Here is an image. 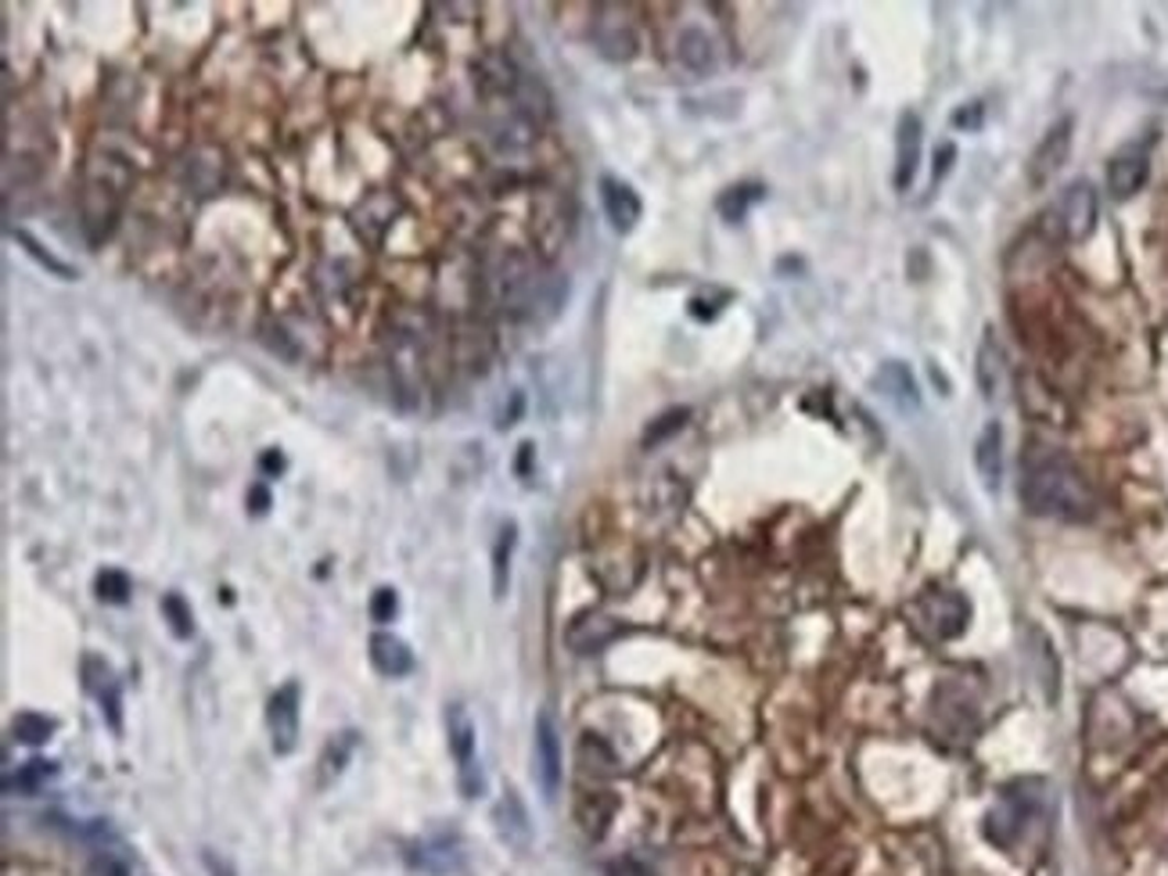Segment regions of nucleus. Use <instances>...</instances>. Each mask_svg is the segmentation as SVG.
I'll use <instances>...</instances> for the list:
<instances>
[{
    "instance_id": "a878e982",
    "label": "nucleus",
    "mask_w": 1168,
    "mask_h": 876,
    "mask_svg": "<svg viewBox=\"0 0 1168 876\" xmlns=\"http://www.w3.org/2000/svg\"><path fill=\"white\" fill-rule=\"evenodd\" d=\"M54 776H58V765L47 762V758H33V762L19 765V773H8V776H4V790L30 798V793H36V790L44 787L47 779H54Z\"/></svg>"
},
{
    "instance_id": "ddd939ff",
    "label": "nucleus",
    "mask_w": 1168,
    "mask_h": 876,
    "mask_svg": "<svg viewBox=\"0 0 1168 876\" xmlns=\"http://www.w3.org/2000/svg\"><path fill=\"white\" fill-rule=\"evenodd\" d=\"M974 471L989 492L1000 489V478H1003V428H1000V420H989L982 435L974 438Z\"/></svg>"
},
{
    "instance_id": "20e7f679",
    "label": "nucleus",
    "mask_w": 1168,
    "mask_h": 876,
    "mask_svg": "<svg viewBox=\"0 0 1168 876\" xmlns=\"http://www.w3.org/2000/svg\"><path fill=\"white\" fill-rule=\"evenodd\" d=\"M1054 216H1057V227H1061V238L1065 241H1085L1096 230V219H1100V198H1096V187L1090 180H1076L1071 187L1061 190V198H1057L1054 205Z\"/></svg>"
},
{
    "instance_id": "6e6552de",
    "label": "nucleus",
    "mask_w": 1168,
    "mask_h": 876,
    "mask_svg": "<svg viewBox=\"0 0 1168 876\" xmlns=\"http://www.w3.org/2000/svg\"><path fill=\"white\" fill-rule=\"evenodd\" d=\"M84 687H87V693H94V701L101 704L108 730L122 733V690H119L112 665H108L105 657H94V654L84 657Z\"/></svg>"
},
{
    "instance_id": "7ed1b4c3",
    "label": "nucleus",
    "mask_w": 1168,
    "mask_h": 876,
    "mask_svg": "<svg viewBox=\"0 0 1168 876\" xmlns=\"http://www.w3.org/2000/svg\"><path fill=\"white\" fill-rule=\"evenodd\" d=\"M914 618L935 639H957L971 618V604L957 590H928L914 604Z\"/></svg>"
},
{
    "instance_id": "a211bd4d",
    "label": "nucleus",
    "mask_w": 1168,
    "mask_h": 876,
    "mask_svg": "<svg viewBox=\"0 0 1168 876\" xmlns=\"http://www.w3.org/2000/svg\"><path fill=\"white\" fill-rule=\"evenodd\" d=\"M615 809H619V801L611 798L608 790H587V793H579V801H576V823L590 841H601L608 833V823L615 819Z\"/></svg>"
},
{
    "instance_id": "39448f33",
    "label": "nucleus",
    "mask_w": 1168,
    "mask_h": 876,
    "mask_svg": "<svg viewBox=\"0 0 1168 876\" xmlns=\"http://www.w3.org/2000/svg\"><path fill=\"white\" fill-rule=\"evenodd\" d=\"M536 741H533V755H536V784L543 790V798L554 801L561 790V776H565V755H561V733L558 722H554L550 711H539L536 715Z\"/></svg>"
},
{
    "instance_id": "72a5a7b5",
    "label": "nucleus",
    "mask_w": 1168,
    "mask_h": 876,
    "mask_svg": "<svg viewBox=\"0 0 1168 876\" xmlns=\"http://www.w3.org/2000/svg\"><path fill=\"white\" fill-rule=\"evenodd\" d=\"M482 790H485V773H482V765H479V762L460 765V793H465L468 801H474V798H482Z\"/></svg>"
},
{
    "instance_id": "f8f14e48",
    "label": "nucleus",
    "mask_w": 1168,
    "mask_h": 876,
    "mask_svg": "<svg viewBox=\"0 0 1168 876\" xmlns=\"http://www.w3.org/2000/svg\"><path fill=\"white\" fill-rule=\"evenodd\" d=\"M920 119L914 112L899 116V127H895V190H909L917 180V166H920Z\"/></svg>"
},
{
    "instance_id": "6ab92c4d",
    "label": "nucleus",
    "mask_w": 1168,
    "mask_h": 876,
    "mask_svg": "<svg viewBox=\"0 0 1168 876\" xmlns=\"http://www.w3.org/2000/svg\"><path fill=\"white\" fill-rule=\"evenodd\" d=\"M593 44L608 62H630L636 54V30L630 19H597Z\"/></svg>"
},
{
    "instance_id": "9d476101",
    "label": "nucleus",
    "mask_w": 1168,
    "mask_h": 876,
    "mask_svg": "<svg viewBox=\"0 0 1168 876\" xmlns=\"http://www.w3.org/2000/svg\"><path fill=\"white\" fill-rule=\"evenodd\" d=\"M493 823H496L500 841L514 847V852H528V847H533V819H528V809H525L518 790H511V787L504 790V798H500L493 809Z\"/></svg>"
},
{
    "instance_id": "4468645a",
    "label": "nucleus",
    "mask_w": 1168,
    "mask_h": 876,
    "mask_svg": "<svg viewBox=\"0 0 1168 876\" xmlns=\"http://www.w3.org/2000/svg\"><path fill=\"white\" fill-rule=\"evenodd\" d=\"M974 374H978V388H982L985 399H996L1000 395V385H1003V374H1007V355H1003V346L996 341V331L993 327H985L982 335V346H978V355H974Z\"/></svg>"
},
{
    "instance_id": "ea45409f",
    "label": "nucleus",
    "mask_w": 1168,
    "mask_h": 876,
    "mask_svg": "<svg viewBox=\"0 0 1168 876\" xmlns=\"http://www.w3.org/2000/svg\"><path fill=\"white\" fill-rule=\"evenodd\" d=\"M260 468H263L266 474H281V471H284V457L277 453V449H266L263 460H260Z\"/></svg>"
},
{
    "instance_id": "dca6fc26",
    "label": "nucleus",
    "mask_w": 1168,
    "mask_h": 876,
    "mask_svg": "<svg viewBox=\"0 0 1168 876\" xmlns=\"http://www.w3.org/2000/svg\"><path fill=\"white\" fill-rule=\"evenodd\" d=\"M406 858H411L414 869L432 873V876H446V873H457V869H460V847H457L454 837L421 841V844L411 847V852H406Z\"/></svg>"
},
{
    "instance_id": "c85d7f7f",
    "label": "nucleus",
    "mask_w": 1168,
    "mask_h": 876,
    "mask_svg": "<svg viewBox=\"0 0 1168 876\" xmlns=\"http://www.w3.org/2000/svg\"><path fill=\"white\" fill-rule=\"evenodd\" d=\"M579 762H582V773H593V776H611L619 769L615 751H611L601 736H593V733H587L579 741Z\"/></svg>"
},
{
    "instance_id": "c756f323",
    "label": "nucleus",
    "mask_w": 1168,
    "mask_h": 876,
    "mask_svg": "<svg viewBox=\"0 0 1168 876\" xmlns=\"http://www.w3.org/2000/svg\"><path fill=\"white\" fill-rule=\"evenodd\" d=\"M162 618L170 622V633L176 639H192L195 636V614H192V604H187L181 593L162 596Z\"/></svg>"
},
{
    "instance_id": "c9c22d12",
    "label": "nucleus",
    "mask_w": 1168,
    "mask_h": 876,
    "mask_svg": "<svg viewBox=\"0 0 1168 876\" xmlns=\"http://www.w3.org/2000/svg\"><path fill=\"white\" fill-rule=\"evenodd\" d=\"M201 862H206L209 876H238V869L230 866L223 855H216V852H206V855H201Z\"/></svg>"
},
{
    "instance_id": "2f4dec72",
    "label": "nucleus",
    "mask_w": 1168,
    "mask_h": 876,
    "mask_svg": "<svg viewBox=\"0 0 1168 876\" xmlns=\"http://www.w3.org/2000/svg\"><path fill=\"white\" fill-rule=\"evenodd\" d=\"M94 590H98V600L101 604H127L130 600V574L119 571V568H105L98 579H94Z\"/></svg>"
},
{
    "instance_id": "0eeeda50",
    "label": "nucleus",
    "mask_w": 1168,
    "mask_h": 876,
    "mask_svg": "<svg viewBox=\"0 0 1168 876\" xmlns=\"http://www.w3.org/2000/svg\"><path fill=\"white\" fill-rule=\"evenodd\" d=\"M1071 130H1076V122L1065 116L1043 133V141L1036 144V152H1031V158H1028V184L1031 187L1050 184L1054 176L1061 173V166L1071 155Z\"/></svg>"
},
{
    "instance_id": "4c0bfd02",
    "label": "nucleus",
    "mask_w": 1168,
    "mask_h": 876,
    "mask_svg": "<svg viewBox=\"0 0 1168 876\" xmlns=\"http://www.w3.org/2000/svg\"><path fill=\"white\" fill-rule=\"evenodd\" d=\"M522 409H525V395L514 392V395H511V409H504V417H500V428H511V424H518Z\"/></svg>"
},
{
    "instance_id": "f3484780",
    "label": "nucleus",
    "mask_w": 1168,
    "mask_h": 876,
    "mask_svg": "<svg viewBox=\"0 0 1168 876\" xmlns=\"http://www.w3.org/2000/svg\"><path fill=\"white\" fill-rule=\"evenodd\" d=\"M1147 176H1150L1147 155H1136V152L1115 155V158H1111V166H1107V190H1111V195H1115L1118 201H1125V198H1133V195H1139V190H1144Z\"/></svg>"
},
{
    "instance_id": "a19ab883",
    "label": "nucleus",
    "mask_w": 1168,
    "mask_h": 876,
    "mask_svg": "<svg viewBox=\"0 0 1168 876\" xmlns=\"http://www.w3.org/2000/svg\"><path fill=\"white\" fill-rule=\"evenodd\" d=\"M528 460H533V442H522V453H518V474H528Z\"/></svg>"
},
{
    "instance_id": "1a4fd4ad",
    "label": "nucleus",
    "mask_w": 1168,
    "mask_h": 876,
    "mask_svg": "<svg viewBox=\"0 0 1168 876\" xmlns=\"http://www.w3.org/2000/svg\"><path fill=\"white\" fill-rule=\"evenodd\" d=\"M619 636H626V625L619 618H608V614H579V618L565 628V643L576 654H597L611 647Z\"/></svg>"
},
{
    "instance_id": "f257e3e1",
    "label": "nucleus",
    "mask_w": 1168,
    "mask_h": 876,
    "mask_svg": "<svg viewBox=\"0 0 1168 876\" xmlns=\"http://www.w3.org/2000/svg\"><path fill=\"white\" fill-rule=\"evenodd\" d=\"M1025 511L1057 522H1085L1096 511V496L1085 474L1061 453H1043L1028 460L1022 478Z\"/></svg>"
},
{
    "instance_id": "b1692460",
    "label": "nucleus",
    "mask_w": 1168,
    "mask_h": 876,
    "mask_svg": "<svg viewBox=\"0 0 1168 876\" xmlns=\"http://www.w3.org/2000/svg\"><path fill=\"white\" fill-rule=\"evenodd\" d=\"M446 736H450V755L457 758V769L460 765H471L474 762V725L460 704L446 708Z\"/></svg>"
},
{
    "instance_id": "2eb2a0df",
    "label": "nucleus",
    "mask_w": 1168,
    "mask_h": 876,
    "mask_svg": "<svg viewBox=\"0 0 1168 876\" xmlns=\"http://www.w3.org/2000/svg\"><path fill=\"white\" fill-rule=\"evenodd\" d=\"M371 665L378 668V676L403 679V676L414 672V650L406 647L400 636L374 633V636H371Z\"/></svg>"
},
{
    "instance_id": "393cba45",
    "label": "nucleus",
    "mask_w": 1168,
    "mask_h": 876,
    "mask_svg": "<svg viewBox=\"0 0 1168 876\" xmlns=\"http://www.w3.org/2000/svg\"><path fill=\"white\" fill-rule=\"evenodd\" d=\"M763 198H766L763 184H733V187L723 190V195H719L716 209H719V216L727 219V223H741V219L752 212V205H758Z\"/></svg>"
},
{
    "instance_id": "f03ea898",
    "label": "nucleus",
    "mask_w": 1168,
    "mask_h": 876,
    "mask_svg": "<svg viewBox=\"0 0 1168 876\" xmlns=\"http://www.w3.org/2000/svg\"><path fill=\"white\" fill-rule=\"evenodd\" d=\"M127 187H130L127 162H119L112 155L94 158V166L87 173V190H84V227L90 241H101L112 234Z\"/></svg>"
},
{
    "instance_id": "4be33fe9",
    "label": "nucleus",
    "mask_w": 1168,
    "mask_h": 876,
    "mask_svg": "<svg viewBox=\"0 0 1168 876\" xmlns=\"http://www.w3.org/2000/svg\"><path fill=\"white\" fill-rule=\"evenodd\" d=\"M357 741H360L357 730H342V733H335L328 744H324L320 762H317V787L320 790H328L335 779L346 773L352 751H357Z\"/></svg>"
},
{
    "instance_id": "412c9836",
    "label": "nucleus",
    "mask_w": 1168,
    "mask_h": 876,
    "mask_svg": "<svg viewBox=\"0 0 1168 876\" xmlns=\"http://www.w3.org/2000/svg\"><path fill=\"white\" fill-rule=\"evenodd\" d=\"M676 62H680L687 73L695 76H709L716 68V44L712 36L698 30V25H690V30H684L680 36H676Z\"/></svg>"
},
{
    "instance_id": "aec40b11",
    "label": "nucleus",
    "mask_w": 1168,
    "mask_h": 876,
    "mask_svg": "<svg viewBox=\"0 0 1168 876\" xmlns=\"http://www.w3.org/2000/svg\"><path fill=\"white\" fill-rule=\"evenodd\" d=\"M877 385H881V395H885L888 403H895L903 409V414H914V409H920V395H917V381L914 374H909V366L892 360L877 371Z\"/></svg>"
},
{
    "instance_id": "473e14b6",
    "label": "nucleus",
    "mask_w": 1168,
    "mask_h": 876,
    "mask_svg": "<svg viewBox=\"0 0 1168 876\" xmlns=\"http://www.w3.org/2000/svg\"><path fill=\"white\" fill-rule=\"evenodd\" d=\"M396 614H400V596H396V590H392V585H382V590H374V596H371V618L382 622V625H389L392 618H396Z\"/></svg>"
},
{
    "instance_id": "58836bf2",
    "label": "nucleus",
    "mask_w": 1168,
    "mask_h": 876,
    "mask_svg": "<svg viewBox=\"0 0 1168 876\" xmlns=\"http://www.w3.org/2000/svg\"><path fill=\"white\" fill-rule=\"evenodd\" d=\"M249 506H252V514H266V506H270V492H266L263 485H255V489L249 492Z\"/></svg>"
},
{
    "instance_id": "f704fd0d",
    "label": "nucleus",
    "mask_w": 1168,
    "mask_h": 876,
    "mask_svg": "<svg viewBox=\"0 0 1168 876\" xmlns=\"http://www.w3.org/2000/svg\"><path fill=\"white\" fill-rule=\"evenodd\" d=\"M98 876H130V869L116 852H105L98 855Z\"/></svg>"
},
{
    "instance_id": "423d86ee",
    "label": "nucleus",
    "mask_w": 1168,
    "mask_h": 876,
    "mask_svg": "<svg viewBox=\"0 0 1168 876\" xmlns=\"http://www.w3.org/2000/svg\"><path fill=\"white\" fill-rule=\"evenodd\" d=\"M298 704H303V690L298 682H284V687L270 697L266 704V730H270V744H274V755H292L298 744Z\"/></svg>"
},
{
    "instance_id": "cd10ccee",
    "label": "nucleus",
    "mask_w": 1168,
    "mask_h": 876,
    "mask_svg": "<svg viewBox=\"0 0 1168 876\" xmlns=\"http://www.w3.org/2000/svg\"><path fill=\"white\" fill-rule=\"evenodd\" d=\"M54 730H58V722L40 715V711H22V715H15V722H11V736H15L19 744H30V747H40L47 744Z\"/></svg>"
},
{
    "instance_id": "5701e85b",
    "label": "nucleus",
    "mask_w": 1168,
    "mask_h": 876,
    "mask_svg": "<svg viewBox=\"0 0 1168 876\" xmlns=\"http://www.w3.org/2000/svg\"><path fill=\"white\" fill-rule=\"evenodd\" d=\"M514 550H518V525L504 522L496 532L493 543V596L504 600L511 590V565H514Z\"/></svg>"
},
{
    "instance_id": "bb28decb",
    "label": "nucleus",
    "mask_w": 1168,
    "mask_h": 876,
    "mask_svg": "<svg viewBox=\"0 0 1168 876\" xmlns=\"http://www.w3.org/2000/svg\"><path fill=\"white\" fill-rule=\"evenodd\" d=\"M8 234H11V241H15V244H22V252L25 255H33L36 259V263L40 266H44L47 273H54V277H62V281H76L79 277V273L69 266V263H62V259L58 255H51L47 249H44V244H40L33 234H30V230H22V227H11L8 230Z\"/></svg>"
},
{
    "instance_id": "e433bc0d",
    "label": "nucleus",
    "mask_w": 1168,
    "mask_h": 876,
    "mask_svg": "<svg viewBox=\"0 0 1168 876\" xmlns=\"http://www.w3.org/2000/svg\"><path fill=\"white\" fill-rule=\"evenodd\" d=\"M953 158H957V147H953V144H942L939 152H935V162H939V166H935V184L942 180V173L953 169Z\"/></svg>"
},
{
    "instance_id": "7c9ffc66",
    "label": "nucleus",
    "mask_w": 1168,
    "mask_h": 876,
    "mask_svg": "<svg viewBox=\"0 0 1168 876\" xmlns=\"http://www.w3.org/2000/svg\"><path fill=\"white\" fill-rule=\"evenodd\" d=\"M687 420H690V409H687V406H673V409H665V414L651 420V428L644 431V446H647V449H655L658 442H665V438H673L676 431H684V428H687Z\"/></svg>"
},
{
    "instance_id": "9b49d317",
    "label": "nucleus",
    "mask_w": 1168,
    "mask_h": 876,
    "mask_svg": "<svg viewBox=\"0 0 1168 876\" xmlns=\"http://www.w3.org/2000/svg\"><path fill=\"white\" fill-rule=\"evenodd\" d=\"M601 205H604V216L615 234H630V230L641 223V195L626 184V180H615V176H601Z\"/></svg>"
}]
</instances>
